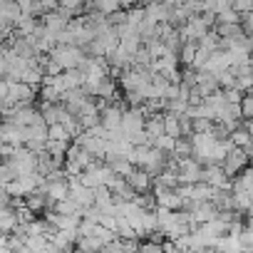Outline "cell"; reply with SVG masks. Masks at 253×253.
Returning <instances> with one entry per match:
<instances>
[{
  "instance_id": "19",
  "label": "cell",
  "mask_w": 253,
  "mask_h": 253,
  "mask_svg": "<svg viewBox=\"0 0 253 253\" xmlns=\"http://www.w3.org/2000/svg\"><path fill=\"white\" fill-rule=\"evenodd\" d=\"M174 142H176V139H174V137H169V134L164 132V134H159V137L152 142V147L162 149L164 154H171V152H174Z\"/></svg>"
},
{
  "instance_id": "15",
  "label": "cell",
  "mask_w": 253,
  "mask_h": 253,
  "mask_svg": "<svg viewBox=\"0 0 253 253\" xmlns=\"http://www.w3.org/2000/svg\"><path fill=\"white\" fill-rule=\"evenodd\" d=\"M228 139H231V144H233V147H241V149H246V147L251 144V139H253V137L248 134V129H246V126L241 124V126H236V129L228 134Z\"/></svg>"
},
{
  "instance_id": "7",
  "label": "cell",
  "mask_w": 253,
  "mask_h": 253,
  "mask_svg": "<svg viewBox=\"0 0 253 253\" xmlns=\"http://www.w3.org/2000/svg\"><path fill=\"white\" fill-rule=\"evenodd\" d=\"M70 20L72 18H67L65 13H60V8H55V10H47L42 18H40V23L52 33V35H57V33H62L67 25H70Z\"/></svg>"
},
{
  "instance_id": "28",
  "label": "cell",
  "mask_w": 253,
  "mask_h": 253,
  "mask_svg": "<svg viewBox=\"0 0 253 253\" xmlns=\"http://www.w3.org/2000/svg\"><path fill=\"white\" fill-rule=\"evenodd\" d=\"M231 8L238 10V13H246L253 8V0H231Z\"/></svg>"
},
{
  "instance_id": "26",
  "label": "cell",
  "mask_w": 253,
  "mask_h": 253,
  "mask_svg": "<svg viewBox=\"0 0 253 253\" xmlns=\"http://www.w3.org/2000/svg\"><path fill=\"white\" fill-rule=\"evenodd\" d=\"M243 94H246V92H241L238 87H228V89H223V97H226V102H236V104H241Z\"/></svg>"
},
{
  "instance_id": "3",
  "label": "cell",
  "mask_w": 253,
  "mask_h": 253,
  "mask_svg": "<svg viewBox=\"0 0 253 253\" xmlns=\"http://www.w3.org/2000/svg\"><path fill=\"white\" fill-rule=\"evenodd\" d=\"M15 169H18V174H25V171H38V152H33L30 147H18L15 149V154L8 159Z\"/></svg>"
},
{
  "instance_id": "22",
  "label": "cell",
  "mask_w": 253,
  "mask_h": 253,
  "mask_svg": "<svg viewBox=\"0 0 253 253\" xmlns=\"http://www.w3.org/2000/svg\"><path fill=\"white\" fill-rule=\"evenodd\" d=\"M129 142L132 147H152V137L147 129H137L134 134H129Z\"/></svg>"
},
{
  "instance_id": "18",
  "label": "cell",
  "mask_w": 253,
  "mask_h": 253,
  "mask_svg": "<svg viewBox=\"0 0 253 253\" xmlns=\"http://www.w3.org/2000/svg\"><path fill=\"white\" fill-rule=\"evenodd\" d=\"M47 137L50 139H60V142H72V137H70V132L65 129V126L57 122V124H50L47 126Z\"/></svg>"
},
{
  "instance_id": "12",
  "label": "cell",
  "mask_w": 253,
  "mask_h": 253,
  "mask_svg": "<svg viewBox=\"0 0 253 253\" xmlns=\"http://www.w3.org/2000/svg\"><path fill=\"white\" fill-rule=\"evenodd\" d=\"M196 50H199V42H194V40H186V42L179 47V65H184V67H191V65H194V57H196Z\"/></svg>"
},
{
  "instance_id": "20",
  "label": "cell",
  "mask_w": 253,
  "mask_h": 253,
  "mask_svg": "<svg viewBox=\"0 0 253 253\" xmlns=\"http://www.w3.org/2000/svg\"><path fill=\"white\" fill-rule=\"evenodd\" d=\"M174 157H191L194 154V149H191V139H186V137H179L176 142H174V152H171Z\"/></svg>"
},
{
  "instance_id": "10",
  "label": "cell",
  "mask_w": 253,
  "mask_h": 253,
  "mask_svg": "<svg viewBox=\"0 0 253 253\" xmlns=\"http://www.w3.org/2000/svg\"><path fill=\"white\" fill-rule=\"evenodd\" d=\"M40 25V20L35 18V15H28V13H23L18 20H15V35H23V38H28V35H33L35 33V28Z\"/></svg>"
},
{
  "instance_id": "13",
  "label": "cell",
  "mask_w": 253,
  "mask_h": 253,
  "mask_svg": "<svg viewBox=\"0 0 253 253\" xmlns=\"http://www.w3.org/2000/svg\"><path fill=\"white\" fill-rule=\"evenodd\" d=\"M164 132H167L169 137H174V139L184 137V134H181V122H179V114H174V112H164Z\"/></svg>"
},
{
  "instance_id": "17",
  "label": "cell",
  "mask_w": 253,
  "mask_h": 253,
  "mask_svg": "<svg viewBox=\"0 0 253 253\" xmlns=\"http://www.w3.org/2000/svg\"><path fill=\"white\" fill-rule=\"evenodd\" d=\"M15 176H18V169H15L10 162H0V189L8 186Z\"/></svg>"
},
{
  "instance_id": "16",
  "label": "cell",
  "mask_w": 253,
  "mask_h": 253,
  "mask_svg": "<svg viewBox=\"0 0 253 253\" xmlns=\"http://www.w3.org/2000/svg\"><path fill=\"white\" fill-rule=\"evenodd\" d=\"M199 47H204V50H209V52L218 50V47H221V35L211 28L206 35H201V38H199Z\"/></svg>"
},
{
  "instance_id": "23",
  "label": "cell",
  "mask_w": 253,
  "mask_h": 253,
  "mask_svg": "<svg viewBox=\"0 0 253 253\" xmlns=\"http://www.w3.org/2000/svg\"><path fill=\"white\" fill-rule=\"evenodd\" d=\"M40 87H42V89H40V99H42V102H60V99H62V94H60L52 84H40Z\"/></svg>"
},
{
  "instance_id": "11",
  "label": "cell",
  "mask_w": 253,
  "mask_h": 253,
  "mask_svg": "<svg viewBox=\"0 0 253 253\" xmlns=\"http://www.w3.org/2000/svg\"><path fill=\"white\" fill-rule=\"evenodd\" d=\"M60 112H62V102H42L40 104V114H42L47 126L60 122Z\"/></svg>"
},
{
  "instance_id": "14",
  "label": "cell",
  "mask_w": 253,
  "mask_h": 253,
  "mask_svg": "<svg viewBox=\"0 0 253 253\" xmlns=\"http://www.w3.org/2000/svg\"><path fill=\"white\" fill-rule=\"evenodd\" d=\"M213 75H216V82H218L221 89L236 87V67H223V70H218V72H213Z\"/></svg>"
},
{
  "instance_id": "8",
  "label": "cell",
  "mask_w": 253,
  "mask_h": 253,
  "mask_svg": "<svg viewBox=\"0 0 253 253\" xmlns=\"http://www.w3.org/2000/svg\"><path fill=\"white\" fill-rule=\"evenodd\" d=\"M144 15H147V20L162 25V23H169V18H171V8L164 5V3H159V0H152V3L144 5Z\"/></svg>"
},
{
  "instance_id": "2",
  "label": "cell",
  "mask_w": 253,
  "mask_h": 253,
  "mask_svg": "<svg viewBox=\"0 0 253 253\" xmlns=\"http://www.w3.org/2000/svg\"><path fill=\"white\" fill-rule=\"evenodd\" d=\"M144 109L142 107H124V114H122V126L119 129L124 132V137L129 139V134H134L137 129H144Z\"/></svg>"
},
{
  "instance_id": "27",
  "label": "cell",
  "mask_w": 253,
  "mask_h": 253,
  "mask_svg": "<svg viewBox=\"0 0 253 253\" xmlns=\"http://www.w3.org/2000/svg\"><path fill=\"white\" fill-rule=\"evenodd\" d=\"M82 5H84V0H60V8H65V10H70L75 15L82 10Z\"/></svg>"
},
{
  "instance_id": "6",
  "label": "cell",
  "mask_w": 253,
  "mask_h": 253,
  "mask_svg": "<svg viewBox=\"0 0 253 253\" xmlns=\"http://www.w3.org/2000/svg\"><path fill=\"white\" fill-rule=\"evenodd\" d=\"M102 114V126L104 129H119L122 126V114H124V107L119 102H109L99 109Z\"/></svg>"
},
{
  "instance_id": "24",
  "label": "cell",
  "mask_w": 253,
  "mask_h": 253,
  "mask_svg": "<svg viewBox=\"0 0 253 253\" xmlns=\"http://www.w3.org/2000/svg\"><path fill=\"white\" fill-rule=\"evenodd\" d=\"M241 112H243V119L253 117V92H246L243 99H241Z\"/></svg>"
},
{
  "instance_id": "29",
  "label": "cell",
  "mask_w": 253,
  "mask_h": 253,
  "mask_svg": "<svg viewBox=\"0 0 253 253\" xmlns=\"http://www.w3.org/2000/svg\"><path fill=\"white\" fill-rule=\"evenodd\" d=\"M241 124H243V126H246V129H248V134H251V137H253V117H248V119H243V122H241Z\"/></svg>"
},
{
  "instance_id": "9",
  "label": "cell",
  "mask_w": 253,
  "mask_h": 253,
  "mask_svg": "<svg viewBox=\"0 0 253 253\" xmlns=\"http://www.w3.org/2000/svg\"><path fill=\"white\" fill-rule=\"evenodd\" d=\"M92 97H99V99H107V102H117V97H119V94H117V80H114L112 75L102 77V80L97 82Z\"/></svg>"
},
{
  "instance_id": "25",
  "label": "cell",
  "mask_w": 253,
  "mask_h": 253,
  "mask_svg": "<svg viewBox=\"0 0 253 253\" xmlns=\"http://www.w3.org/2000/svg\"><path fill=\"white\" fill-rule=\"evenodd\" d=\"M241 25H243V33L253 38V10L241 13Z\"/></svg>"
},
{
  "instance_id": "30",
  "label": "cell",
  "mask_w": 253,
  "mask_h": 253,
  "mask_svg": "<svg viewBox=\"0 0 253 253\" xmlns=\"http://www.w3.org/2000/svg\"><path fill=\"white\" fill-rule=\"evenodd\" d=\"M0 3H8V0H0Z\"/></svg>"
},
{
  "instance_id": "21",
  "label": "cell",
  "mask_w": 253,
  "mask_h": 253,
  "mask_svg": "<svg viewBox=\"0 0 253 253\" xmlns=\"http://www.w3.org/2000/svg\"><path fill=\"white\" fill-rule=\"evenodd\" d=\"M213 129V119L209 117H191V132H211Z\"/></svg>"
},
{
  "instance_id": "5",
  "label": "cell",
  "mask_w": 253,
  "mask_h": 253,
  "mask_svg": "<svg viewBox=\"0 0 253 253\" xmlns=\"http://www.w3.org/2000/svg\"><path fill=\"white\" fill-rule=\"evenodd\" d=\"M126 181L132 184V189H134L137 194H147V191H152V186H154V174H149V171L142 169V167H134L129 174H126Z\"/></svg>"
},
{
  "instance_id": "4",
  "label": "cell",
  "mask_w": 253,
  "mask_h": 253,
  "mask_svg": "<svg viewBox=\"0 0 253 253\" xmlns=\"http://www.w3.org/2000/svg\"><path fill=\"white\" fill-rule=\"evenodd\" d=\"M248 162H251V157L246 154V149H241V147H231L221 167H223V171L233 179V176H236L243 167H248Z\"/></svg>"
},
{
  "instance_id": "1",
  "label": "cell",
  "mask_w": 253,
  "mask_h": 253,
  "mask_svg": "<svg viewBox=\"0 0 253 253\" xmlns=\"http://www.w3.org/2000/svg\"><path fill=\"white\" fill-rule=\"evenodd\" d=\"M50 57L57 60L62 65V70H70V67H80L84 62V50L77 47V45H55L50 50Z\"/></svg>"
}]
</instances>
